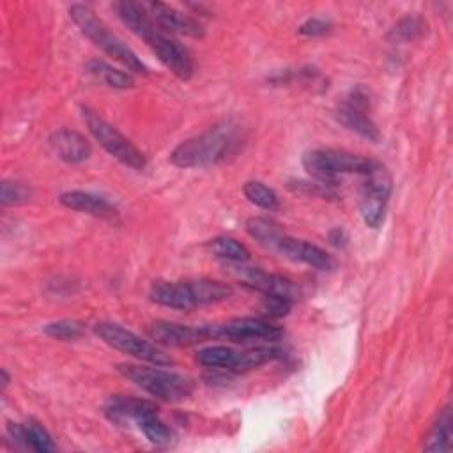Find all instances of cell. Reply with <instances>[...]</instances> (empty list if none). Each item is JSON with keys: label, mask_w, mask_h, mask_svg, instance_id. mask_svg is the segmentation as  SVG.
Instances as JSON below:
<instances>
[{"label": "cell", "mask_w": 453, "mask_h": 453, "mask_svg": "<svg viewBox=\"0 0 453 453\" xmlns=\"http://www.w3.org/2000/svg\"><path fill=\"white\" fill-rule=\"evenodd\" d=\"M115 12L124 21V25L142 37L152 53L180 80H189L195 74V64L189 57L188 50L179 44L175 39L166 35L163 28H159L145 5L134 0H120L113 4Z\"/></svg>", "instance_id": "cell-1"}, {"label": "cell", "mask_w": 453, "mask_h": 453, "mask_svg": "<svg viewBox=\"0 0 453 453\" xmlns=\"http://www.w3.org/2000/svg\"><path fill=\"white\" fill-rule=\"evenodd\" d=\"M244 142L242 127L234 120H223L207 131L180 142L170 154L179 168H205L235 156Z\"/></svg>", "instance_id": "cell-2"}, {"label": "cell", "mask_w": 453, "mask_h": 453, "mask_svg": "<svg viewBox=\"0 0 453 453\" xmlns=\"http://www.w3.org/2000/svg\"><path fill=\"white\" fill-rule=\"evenodd\" d=\"M69 16L81 30V34L87 39H90L97 48H101L108 57L115 58L133 73L147 74V65L136 57V53L127 44H124L117 35H113L108 30V27L103 23V19L96 16L92 9L81 4H74L69 9Z\"/></svg>", "instance_id": "cell-3"}, {"label": "cell", "mask_w": 453, "mask_h": 453, "mask_svg": "<svg viewBox=\"0 0 453 453\" xmlns=\"http://www.w3.org/2000/svg\"><path fill=\"white\" fill-rule=\"evenodd\" d=\"M119 373L127 380L147 391L149 395L163 400V402H182L191 396L195 389V380L188 375L175 373L170 370L154 366H140L122 363L117 366Z\"/></svg>", "instance_id": "cell-4"}, {"label": "cell", "mask_w": 453, "mask_h": 453, "mask_svg": "<svg viewBox=\"0 0 453 453\" xmlns=\"http://www.w3.org/2000/svg\"><path fill=\"white\" fill-rule=\"evenodd\" d=\"M379 161L363 157L359 154H350L334 149H317L308 150L303 156L304 170L313 177V180L334 188L342 173H370Z\"/></svg>", "instance_id": "cell-5"}, {"label": "cell", "mask_w": 453, "mask_h": 453, "mask_svg": "<svg viewBox=\"0 0 453 453\" xmlns=\"http://www.w3.org/2000/svg\"><path fill=\"white\" fill-rule=\"evenodd\" d=\"M81 117L90 134L96 138V142H99V145L110 156H113L117 161L134 170H143L147 166V159L143 152L136 145H133L115 126H111L104 117H101L96 110L83 106Z\"/></svg>", "instance_id": "cell-6"}, {"label": "cell", "mask_w": 453, "mask_h": 453, "mask_svg": "<svg viewBox=\"0 0 453 453\" xmlns=\"http://www.w3.org/2000/svg\"><path fill=\"white\" fill-rule=\"evenodd\" d=\"M94 333L110 347L129 354L136 359L147 361L156 366H170L173 365V359L165 354L161 349H157L154 343L140 338L133 331L115 324V322H99L94 327Z\"/></svg>", "instance_id": "cell-7"}, {"label": "cell", "mask_w": 453, "mask_h": 453, "mask_svg": "<svg viewBox=\"0 0 453 453\" xmlns=\"http://www.w3.org/2000/svg\"><path fill=\"white\" fill-rule=\"evenodd\" d=\"M365 182L361 188L359 211L366 226L379 228L384 221L386 205L391 195V175L382 163H377L375 168L363 175Z\"/></svg>", "instance_id": "cell-8"}, {"label": "cell", "mask_w": 453, "mask_h": 453, "mask_svg": "<svg viewBox=\"0 0 453 453\" xmlns=\"http://www.w3.org/2000/svg\"><path fill=\"white\" fill-rule=\"evenodd\" d=\"M147 334L154 343L166 347H189L212 338H219L218 326H188L168 320H156L147 327Z\"/></svg>", "instance_id": "cell-9"}, {"label": "cell", "mask_w": 453, "mask_h": 453, "mask_svg": "<svg viewBox=\"0 0 453 453\" xmlns=\"http://www.w3.org/2000/svg\"><path fill=\"white\" fill-rule=\"evenodd\" d=\"M235 278L248 288L260 292L262 296H280L294 301L296 296V285L285 276L265 273L258 267H244L242 264H237L232 267Z\"/></svg>", "instance_id": "cell-10"}, {"label": "cell", "mask_w": 453, "mask_h": 453, "mask_svg": "<svg viewBox=\"0 0 453 453\" xmlns=\"http://www.w3.org/2000/svg\"><path fill=\"white\" fill-rule=\"evenodd\" d=\"M219 338H228L234 342H248V340H278L283 331L265 319L257 317H241L232 319L225 324L218 326Z\"/></svg>", "instance_id": "cell-11"}, {"label": "cell", "mask_w": 453, "mask_h": 453, "mask_svg": "<svg viewBox=\"0 0 453 453\" xmlns=\"http://www.w3.org/2000/svg\"><path fill=\"white\" fill-rule=\"evenodd\" d=\"M147 12L150 14V18L154 19V23L163 28L165 32H175V34H182V35H189V37H202L203 35V28L202 25L191 18L189 14L163 4V2H145L143 4Z\"/></svg>", "instance_id": "cell-12"}, {"label": "cell", "mask_w": 453, "mask_h": 453, "mask_svg": "<svg viewBox=\"0 0 453 453\" xmlns=\"http://www.w3.org/2000/svg\"><path fill=\"white\" fill-rule=\"evenodd\" d=\"M274 251H278L281 257H287V258L296 260V262L308 264V265L317 267L320 271L334 269L333 257L329 253H326L322 248H319L311 242H306L303 239L290 237L287 234H283V237L276 244Z\"/></svg>", "instance_id": "cell-13"}, {"label": "cell", "mask_w": 453, "mask_h": 453, "mask_svg": "<svg viewBox=\"0 0 453 453\" xmlns=\"http://www.w3.org/2000/svg\"><path fill=\"white\" fill-rule=\"evenodd\" d=\"M60 203L71 211H80L87 212L90 216L106 219V221H115L119 218L117 209L101 195L90 193V191H81V189H73L65 191L60 195Z\"/></svg>", "instance_id": "cell-14"}, {"label": "cell", "mask_w": 453, "mask_h": 453, "mask_svg": "<svg viewBox=\"0 0 453 453\" xmlns=\"http://www.w3.org/2000/svg\"><path fill=\"white\" fill-rule=\"evenodd\" d=\"M50 145L62 161L71 163V165L83 163L92 154L90 142L81 133L69 129V127L57 129L50 136Z\"/></svg>", "instance_id": "cell-15"}, {"label": "cell", "mask_w": 453, "mask_h": 453, "mask_svg": "<svg viewBox=\"0 0 453 453\" xmlns=\"http://www.w3.org/2000/svg\"><path fill=\"white\" fill-rule=\"evenodd\" d=\"M150 301L156 304L189 311L195 306L188 281H154L149 290Z\"/></svg>", "instance_id": "cell-16"}, {"label": "cell", "mask_w": 453, "mask_h": 453, "mask_svg": "<svg viewBox=\"0 0 453 453\" xmlns=\"http://www.w3.org/2000/svg\"><path fill=\"white\" fill-rule=\"evenodd\" d=\"M9 437L16 442L21 444L32 451L37 453H50L55 451L57 446L51 441V435L48 430L35 419H28L25 425L19 423H11L9 425Z\"/></svg>", "instance_id": "cell-17"}, {"label": "cell", "mask_w": 453, "mask_h": 453, "mask_svg": "<svg viewBox=\"0 0 453 453\" xmlns=\"http://www.w3.org/2000/svg\"><path fill=\"white\" fill-rule=\"evenodd\" d=\"M370 110L356 106L349 101H342L340 106L336 108V119L340 124H343L347 129L357 133L359 136L370 140V142H379L380 140V131L377 124L370 119L368 115Z\"/></svg>", "instance_id": "cell-18"}, {"label": "cell", "mask_w": 453, "mask_h": 453, "mask_svg": "<svg viewBox=\"0 0 453 453\" xmlns=\"http://www.w3.org/2000/svg\"><path fill=\"white\" fill-rule=\"evenodd\" d=\"M142 434L147 437L149 442L156 446H166L172 439L170 428L163 423V419L157 414V405L152 402L147 409H143L133 421Z\"/></svg>", "instance_id": "cell-19"}, {"label": "cell", "mask_w": 453, "mask_h": 453, "mask_svg": "<svg viewBox=\"0 0 453 453\" xmlns=\"http://www.w3.org/2000/svg\"><path fill=\"white\" fill-rule=\"evenodd\" d=\"M189 290L195 301V306H203V304H212L228 299L234 290L228 283L218 281V280H209V278H200V280H191Z\"/></svg>", "instance_id": "cell-20"}, {"label": "cell", "mask_w": 453, "mask_h": 453, "mask_svg": "<svg viewBox=\"0 0 453 453\" xmlns=\"http://www.w3.org/2000/svg\"><path fill=\"white\" fill-rule=\"evenodd\" d=\"M239 354H241V350H234L225 345H212V347L200 349L196 352V361L205 368L237 372Z\"/></svg>", "instance_id": "cell-21"}, {"label": "cell", "mask_w": 453, "mask_h": 453, "mask_svg": "<svg viewBox=\"0 0 453 453\" xmlns=\"http://www.w3.org/2000/svg\"><path fill=\"white\" fill-rule=\"evenodd\" d=\"M451 425H453V416H451V407H444L434 423L423 449L425 451H449L451 449Z\"/></svg>", "instance_id": "cell-22"}, {"label": "cell", "mask_w": 453, "mask_h": 453, "mask_svg": "<svg viewBox=\"0 0 453 453\" xmlns=\"http://www.w3.org/2000/svg\"><path fill=\"white\" fill-rule=\"evenodd\" d=\"M87 73L111 88H129L134 85V78L129 73L115 69L103 60H90L87 64Z\"/></svg>", "instance_id": "cell-23"}, {"label": "cell", "mask_w": 453, "mask_h": 453, "mask_svg": "<svg viewBox=\"0 0 453 453\" xmlns=\"http://www.w3.org/2000/svg\"><path fill=\"white\" fill-rule=\"evenodd\" d=\"M246 232L255 241H258L262 246H265L273 251L285 234L278 223H274L273 219H267V218H250L246 221Z\"/></svg>", "instance_id": "cell-24"}, {"label": "cell", "mask_w": 453, "mask_h": 453, "mask_svg": "<svg viewBox=\"0 0 453 453\" xmlns=\"http://www.w3.org/2000/svg\"><path fill=\"white\" fill-rule=\"evenodd\" d=\"M209 246H211V250H212V253L216 257H219V258H223L226 262L242 264V262L250 260V250L242 242H239V241H235L232 237H225V235L214 237L209 242Z\"/></svg>", "instance_id": "cell-25"}, {"label": "cell", "mask_w": 453, "mask_h": 453, "mask_svg": "<svg viewBox=\"0 0 453 453\" xmlns=\"http://www.w3.org/2000/svg\"><path fill=\"white\" fill-rule=\"evenodd\" d=\"M244 196L257 207L265 209V211H274L280 205L278 195L274 193V189H271L269 186H265L260 180H248L242 188Z\"/></svg>", "instance_id": "cell-26"}, {"label": "cell", "mask_w": 453, "mask_h": 453, "mask_svg": "<svg viewBox=\"0 0 453 453\" xmlns=\"http://www.w3.org/2000/svg\"><path fill=\"white\" fill-rule=\"evenodd\" d=\"M85 326L80 320H57L44 326V333L55 340L71 342L83 334Z\"/></svg>", "instance_id": "cell-27"}, {"label": "cell", "mask_w": 453, "mask_h": 453, "mask_svg": "<svg viewBox=\"0 0 453 453\" xmlns=\"http://www.w3.org/2000/svg\"><path fill=\"white\" fill-rule=\"evenodd\" d=\"M426 23L419 16H405L393 28V35L398 41H414L425 34Z\"/></svg>", "instance_id": "cell-28"}, {"label": "cell", "mask_w": 453, "mask_h": 453, "mask_svg": "<svg viewBox=\"0 0 453 453\" xmlns=\"http://www.w3.org/2000/svg\"><path fill=\"white\" fill-rule=\"evenodd\" d=\"M30 195H32L30 189L21 182H11V180L2 182V195H0L2 205L25 203L27 200H30Z\"/></svg>", "instance_id": "cell-29"}, {"label": "cell", "mask_w": 453, "mask_h": 453, "mask_svg": "<svg viewBox=\"0 0 453 453\" xmlns=\"http://www.w3.org/2000/svg\"><path fill=\"white\" fill-rule=\"evenodd\" d=\"M292 308V299L280 297V296H264L262 299V310L271 319L285 317Z\"/></svg>", "instance_id": "cell-30"}, {"label": "cell", "mask_w": 453, "mask_h": 453, "mask_svg": "<svg viewBox=\"0 0 453 453\" xmlns=\"http://www.w3.org/2000/svg\"><path fill=\"white\" fill-rule=\"evenodd\" d=\"M290 189L294 191H299V193H304V195H313V196H320V198H327V196H336V193L333 191V188L329 186H324L317 180H290L288 184Z\"/></svg>", "instance_id": "cell-31"}, {"label": "cell", "mask_w": 453, "mask_h": 453, "mask_svg": "<svg viewBox=\"0 0 453 453\" xmlns=\"http://www.w3.org/2000/svg\"><path fill=\"white\" fill-rule=\"evenodd\" d=\"M331 23L326 21V19H320V18H310L306 19L301 27H299V34L301 35H308V37H319V35H324L331 30Z\"/></svg>", "instance_id": "cell-32"}, {"label": "cell", "mask_w": 453, "mask_h": 453, "mask_svg": "<svg viewBox=\"0 0 453 453\" xmlns=\"http://www.w3.org/2000/svg\"><path fill=\"white\" fill-rule=\"evenodd\" d=\"M327 241H329V244L334 246V248H345L347 242H349V235H347V232H345L342 226H336V228H333V230L327 234Z\"/></svg>", "instance_id": "cell-33"}, {"label": "cell", "mask_w": 453, "mask_h": 453, "mask_svg": "<svg viewBox=\"0 0 453 453\" xmlns=\"http://www.w3.org/2000/svg\"><path fill=\"white\" fill-rule=\"evenodd\" d=\"M0 375H2V388L5 389V388H7V384H9V375H7V372H5V370H2V373H0Z\"/></svg>", "instance_id": "cell-34"}]
</instances>
